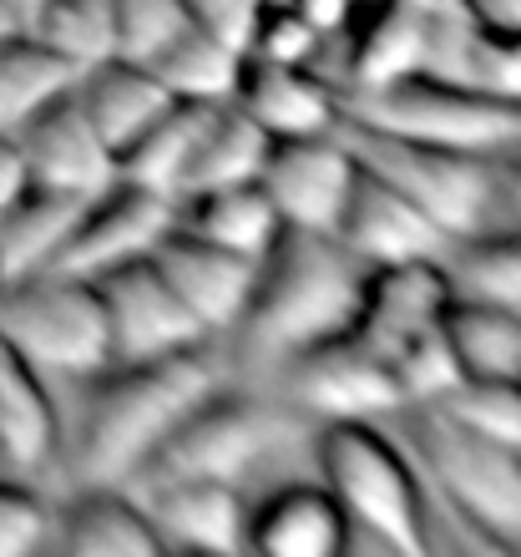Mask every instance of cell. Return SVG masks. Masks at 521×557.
<instances>
[{"mask_svg": "<svg viewBox=\"0 0 521 557\" xmlns=\"http://www.w3.org/2000/svg\"><path fill=\"white\" fill-rule=\"evenodd\" d=\"M319 46H324V36L309 26L305 15L294 11L289 0H269V5H263V15H259V30H253V41H248V61H274V66H314Z\"/></svg>", "mask_w": 521, "mask_h": 557, "instance_id": "37", "label": "cell"}, {"mask_svg": "<svg viewBox=\"0 0 521 557\" xmlns=\"http://www.w3.org/2000/svg\"><path fill=\"white\" fill-rule=\"evenodd\" d=\"M349 547V517L324 482H289L248 507V553L334 557Z\"/></svg>", "mask_w": 521, "mask_h": 557, "instance_id": "18", "label": "cell"}, {"mask_svg": "<svg viewBox=\"0 0 521 557\" xmlns=\"http://www.w3.org/2000/svg\"><path fill=\"white\" fill-rule=\"evenodd\" d=\"M450 299H456V284H450L446 259L375 264L364 274L360 314L349 324V335L360 339L364 350L395 360L415 335H425L431 324H441Z\"/></svg>", "mask_w": 521, "mask_h": 557, "instance_id": "13", "label": "cell"}, {"mask_svg": "<svg viewBox=\"0 0 521 557\" xmlns=\"http://www.w3.org/2000/svg\"><path fill=\"white\" fill-rule=\"evenodd\" d=\"M11 30H26V26H21V21H15L5 5H0V36H11Z\"/></svg>", "mask_w": 521, "mask_h": 557, "instance_id": "46", "label": "cell"}, {"mask_svg": "<svg viewBox=\"0 0 521 557\" xmlns=\"http://www.w3.org/2000/svg\"><path fill=\"white\" fill-rule=\"evenodd\" d=\"M244 61H248L244 51H233V46H223L218 36L188 26L158 61H152V72H158V82L173 91L177 102H213V107H223V102L238 97Z\"/></svg>", "mask_w": 521, "mask_h": 557, "instance_id": "31", "label": "cell"}, {"mask_svg": "<svg viewBox=\"0 0 521 557\" xmlns=\"http://www.w3.org/2000/svg\"><path fill=\"white\" fill-rule=\"evenodd\" d=\"M218 391V366L198 350H177L162 360L107 366L87 400L76 471L87 486H116L142 476V467L162 451V441L188 421Z\"/></svg>", "mask_w": 521, "mask_h": 557, "instance_id": "1", "label": "cell"}, {"mask_svg": "<svg viewBox=\"0 0 521 557\" xmlns=\"http://www.w3.org/2000/svg\"><path fill=\"white\" fill-rule=\"evenodd\" d=\"M400 5H410L415 15H461V11H471L466 0H400Z\"/></svg>", "mask_w": 521, "mask_h": 557, "instance_id": "44", "label": "cell"}, {"mask_svg": "<svg viewBox=\"0 0 521 557\" xmlns=\"http://www.w3.org/2000/svg\"><path fill=\"white\" fill-rule=\"evenodd\" d=\"M441 411L450 421L471 425L476 436H492L501 446H517L521 451V385H476L466 381L456 396L441 400Z\"/></svg>", "mask_w": 521, "mask_h": 557, "instance_id": "36", "label": "cell"}, {"mask_svg": "<svg viewBox=\"0 0 521 557\" xmlns=\"http://www.w3.org/2000/svg\"><path fill=\"white\" fill-rule=\"evenodd\" d=\"M314 456L319 476L345 507L349 528H364L370 537L406 557L431 553L425 492H420L406 451L380 431V421H324Z\"/></svg>", "mask_w": 521, "mask_h": 557, "instance_id": "4", "label": "cell"}, {"mask_svg": "<svg viewBox=\"0 0 521 557\" xmlns=\"http://www.w3.org/2000/svg\"><path fill=\"white\" fill-rule=\"evenodd\" d=\"M289 391L299 411L319 416V421H385V416L406 411L390 360L364 350L355 335L324 339L314 350L294 355Z\"/></svg>", "mask_w": 521, "mask_h": 557, "instance_id": "11", "label": "cell"}, {"mask_svg": "<svg viewBox=\"0 0 521 557\" xmlns=\"http://www.w3.org/2000/svg\"><path fill=\"white\" fill-rule=\"evenodd\" d=\"M0 289H5V269H0Z\"/></svg>", "mask_w": 521, "mask_h": 557, "instance_id": "47", "label": "cell"}, {"mask_svg": "<svg viewBox=\"0 0 521 557\" xmlns=\"http://www.w3.org/2000/svg\"><path fill=\"white\" fill-rule=\"evenodd\" d=\"M116 5V57L127 61H152L193 26L183 0H112Z\"/></svg>", "mask_w": 521, "mask_h": 557, "instance_id": "35", "label": "cell"}, {"mask_svg": "<svg viewBox=\"0 0 521 557\" xmlns=\"http://www.w3.org/2000/svg\"><path fill=\"white\" fill-rule=\"evenodd\" d=\"M360 177V158L345 147L339 133L319 137H284L263 158V193L274 198L284 228H309V234H334L345 219L349 188Z\"/></svg>", "mask_w": 521, "mask_h": 557, "instance_id": "12", "label": "cell"}, {"mask_svg": "<svg viewBox=\"0 0 521 557\" xmlns=\"http://www.w3.org/2000/svg\"><path fill=\"white\" fill-rule=\"evenodd\" d=\"M51 537V507L30 486L0 482V557H26Z\"/></svg>", "mask_w": 521, "mask_h": 557, "instance_id": "38", "label": "cell"}, {"mask_svg": "<svg viewBox=\"0 0 521 557\" xmlns=\"http://www.w3.org/2000/svg\"><path fill=\"white\" fill-rule=\"evenodd\" d=\"M289 5L305 15L324 41H330V36H345V30L355 26V21H360L375 0H289Z\"/></svg>", "mask_w": 521, "mask_h": 557, "instance_id": "40", "label": "cell"}, {"mask_svg": "<svg viewBox=\"0 0 521 557\" xmlns=\"http://www.w3.org/2000/svg\"><path fill=\"white\" fill-rule=\"evenodd\" d=\"M446 330L456 366L476 385H521V309L456 294L446 305Z\"/></svg>", "mask_w": 521, "mask_h": 557, "instance_id": "23", "label": "cell"}, {"mask_svg": "<svg viewBox=\"0 0 521 557\" xmlns=\"http://www.w3.org/2000/svg\"><path fill=\"white\" fill-rule=\"evenodd\" d=\"M269 147H274V137L263 133L244 107L223 102L213 112V122H208L203 143H198V158H193V173H188L183 198L208 193V188H233V183H259Z\"/></svg>", "mask_w": 521, "mask_h": 557, "instance_id": "30", "label": "cell"}, {"mask_svg": "<svg viewBox=\"0 0 521 557\" xmlns=\"http://www.w3.org/2000/svg\"><path fill=\"white\" fill-rule=\"evenodd\" d=\"M420 451L441 497L496 553H521V451L471 425L450 421L441 406H420Z\"/></svg>", "mask_w": 521, "mask_h": 557, "instance_id": "8", "label": "cell"}, {"mask_svg": "<svg viewBox=\"0 0 521 557\" xmlns=\"http://www.w3.org/2000/svg\"><path fill=\"white\" fill-rule=\"evenodd\" d=\"M183 5H188V21L198 30H208V36H218L223 46L248 57V41H253L269 0H183Z\"/></svg>", "mask_w": 521, "mask_h": 557, "instance_id": "39", "label": "cell"}, {"mask_svg": "<svg viewBox=\"0 0 521 557\" xmlns=\"http://www.w3.org/2000/svg\"><path fill=\"white\" fill-rule=\"evenodd\" d=\"M339 122L395 143L441 147L466 158H511L521 152V107L496 102L481 91L450 87L435 76H406L390 87H364L339 97Z\"/></svg>", "mask_w": 521, "mask_h": 557, "instance_id": "3", "label": "cell"}, {"mask_svg": "<svg viewBox=\"0 0 521 557\" xmlns=\"http://www.w3.org/2000/svg\"><path fill=\"white\" fill-rule=\"evenodd\" d=\"M152 522H158L168 553H248V502L233 482H158L152 486Z\"/></svg>", "mask_w": 521, "mask_h": 557, "instance_id": "19", "label": "cell"}, {"mask_svg": "<svg viewBox=\"0 0 521 557\" xmlns=\"http://www.w3.org/2000/svg\"><path fill=\"white\" fill-rule=\"evenodd\" d=\"M107 305V330H112V366H132V360H162L177 350H198L208 330L193 320V309L173 294V284L162 278V269L147 259L112 269V274L91 278Z\"/></svg>", "mask_w": 521, "mask_h": 557, "instance_id": "10", "label": "cell"}, {"mask_svg": "<svg viewBox=\"0 0 521 557\" xmlns=\"http://www.w3.org/2000/svg\"><path fill=\"white\" fill-rule=\"evenodd\" d=\"M309 421L299 406L284 400H253V396H213L162 441V451L142 467V476L158 482H233L244 486L263 461L289 456L294 446H305Z\"/></svg>", "mask_w": 521, "mask_h": 557, "instance_id": "5", "label": "cell"}, {"mask_svg": "<svg viewBox=\"0 0 521 557\" xmlns=\"http://www.w3.org/2000/svg\"><path fill=\"white\" fill-rule=\"evenodd\" d=\"M87 203L91 198H72V193H51L30 183L26 198L0 219V269H5V284L46 274L57 264V253L66 249V238H72Z\"/></svg>", "mask_w": 521, "mask_h": 557, "instance_id": "29", "label": "cell"}, {"mask_svg": "<svg viewBox=\"0 0 521 557\" xmlns=\"http://www.w3.org/2000/svg\"><path fill=\"white\" fill-rule=\"evenodd\" d=\"M152 264L162 269V278L173 284V294L193 309V320L203 324L208 335L213 330H238L248 299H253L259 259H244V253L218 249V244L188 234V228H173L152 249Z\"/></svg>", "mask_w": 521, "mask_h": 557, "instance_id": "17", "label": "cell"}, {"mask_svg": "<svg viewBox=\"0 0 521 557\" xmlns=\"http://www.w3.org/2000/svg\"><path fill=\"white\" fill-rule=\"evenodd\" d=\"M61 451V421L41 370L0 339V461L11 471H41Z\"/></svg>", "mask_w": 521, "mask_h": 557, "instance_id": "22", "label": "cell"}, {"mask_svg": "<svg viewBox=\"0 0 521 557\" xmlns=\"http://www.w3.org/2000/svg\"><path fill=\"white\" fill-rule=\"evenodd\" d=\"M233 107H244L274 143H284V137H319L339 127V91L314 66L244 61V82H238Z\"/></svg>", "mask_w": 521, "mask_h": 557, "instance_id": "20", "label": "cell"}, {"mask_svg": "<svg viewBox=\"0 0 521 557\" xmlns=\"http://www.w3.org/2000/svg\"><path fill=\"white\" fill-rule=\"evenodd\" d=\"M177 228V198L116 177L107 193H97L82 219H76L66 249L57 253V264L46 274H76V278H102L112 269L147 259L162 238Z\"/></svg>", "mask_w": 521, "mask_h": 557, "instance_id": "9", "label": "cell"}, {"mask_svg": "<svg viewBox=\"0 0 521 557\" xmlns=\"http://www.w3.org/2000/svg\"><path fill=\"white\" fill-rule=\"evenodd\" d=\"M0 5H5V11H11L15 21L26 26V30H30V21H36V15L46 11V0H0Z\"/></svg>", "mask_w": 521, "mask_h": 557, "instance_id": "45", "label": "cell"}, {"mask_svg": "<svg viewBox=\"0 0 521 557\" xmlns=\"http://www.w3.org/2000/svg\"><path fill=\"white\" fill-rule=\"evenodd\" d=\"M82 66L46 46L36 30L0 36V133H21L30 117H41L51 102L76 91Z\"/></svg>", "mask_w": 521, "mask_h": 557, "instance_id": "26", "label": "cell"}, {"mask_svg": "<svg viewBox=\"0 0 521 557\" xmlns=\"http://www.w3.org/2000/svg\"><path fill=\"white\" fill-rule=\"evenodd\" d=\"M15 137H21V152H26V168L36 188L72 193V198H97V193H107L122 177L116 173V152L91 127V117L76 102V91L51 102L41 117H30Z\"/></svg>", "mask_w": 521, "mask_h": 557, "instance_id": "16", "label": "cell"}, {"mask_svg": "<svg viewBox=\"0 0 521 557\" xmlns=\"http://www.w3.org/2000/svg\"><path fill=\"white\" fill-rule=\"evenodd\" d=\"M30 30L61 57H72L82 72L116 57V5L112 0H46V11L30 21Z\"/></svg>", "mask_w": 521, "mask_h": 557, "instance_id": "33", "label": "cell"}, {"mask_svg": "<svg viewBox=\"0 0 521 557\" xmlns=\"http://www.w3.org/2000/svg\"><path fill=\"white\" fill-rule=\"evenodd\" d=\"M0 339L51 375H102L112 366L107 305L91 278L30 274L0 289Z\"/></svg>", "mask_w": 521, "mask_h": 557, "instance_id": "6", "label": "cell"}, {"mask_svg": "<svg viewBox=\"0 0 521 557\" xmlns=\"http://www.w3.org/2000/svg\"><path fill=\"white\" fill-rule=\"evenodd\" d=\"M213 112H218L213 102H173L142 137H137V143L127 147V152H122V158H116L122 183L168 193V198H177V203H183L193 158H198V143H203Z\"/></svg>", "mask_w": 521, "mask_h": 557, "instance_id": "27", "label": "cell"}, {"mask_svg": "<svg viewBox=\"0 0 521 557\" xmlns=\"http://www.w3.org/2000/svg\"><path fill=\"white\" fill-rule=\"evenodd\" d=\"M76 102H82V112L91 117V127L102 133V143L122 158L177 97L162 87L152 66L127 61V57H107V61H97V66L82 72Z\"/></svg>", "mask_w": 521, "mask_h": 557, "instance_id": "21", "label": "cell"}, {"mask_svg": "<svg viewBox=\"0 0 521 557\" xmlns=\"http://www.w3.org/2000/svg\"><path fill=\"white\" fill-rule=\"evenodd\" d=\"M446 320V314H441ZM395 370V385H400V396H406V406H441L446 396H456L466 385L461 366H456V350H450V339L441 324H431L425 335H415L406 345V350L390 360Z\"/></svg>", "mask_w": 521, "mask_h": 557, "instance_id": "34", "label": "cell"}, {"mask_svg": "<svg viewBox=\"0 0 521 557\" xmlns=\"http://www.w3.org/2000/svg\"><path fill=\"white\" fill-rule=\"evenodd\" d=\"M61 547L76 557H168L152 512L122 486H87L61 512Z\"/></svg>", "mask_w": 521, "mask_h": 557, "instance_id": "24", "label": "cell"}, {"mask_svg": "<svg viewBox=\"0 0 521 557\" xmlns=\"http://www.w3.org/2000/svg\"><path fill=\"white\" fill-rule=\"evenodd\" d=\"M415 76H435L450 87L521 107V36L481 21L476 11L425 15V51H420Z\"/></svg>", "mask_w": 521, "mask_h": 557, "instance_id": "15", "label": "cell"}, {"mask_svg": "<svg viewBox=\"0 0 521 557\" xmlns=\"http://www.w3.org/2000/svg\"><path fill=\"white\" fill-rule=\"evenodd\" d=\"M177 228H188L228 253H244V259H263L274 249V238L284 234V219H278L274 198L263 193V183H233V188H208L183 198Z\"/></svg>", "mask_w": 521, "mask_h": 557, "instance_id": "25", "label": "cell"}, {"mask_svg": "<svg viewBox=\"0 0 521 557\" xmlns=\"http://www.w3.org/2000/svg\"><path fill=\"white\" fill-rule=\"evenodd\" d=\"M345 36H349V91L390 87V82H406V76L420 72L425 15H415L400 0H375Z\"/></svg>", "mask_w": 521, "mask_h": 557, "instance_id": "28", "label": "cell"}, {"mask_svg": "<svg viewBox=\"0 0 521 557\" xmlns=\"http://www.w3.org/2000/svg\"><path fill=\"white\" fill-rule=\"evenodd\" d=\"M364 274L370 264H360L334 234L284 228L259 259L253 299L238 320L248 350L263 360H294L324 339L349 335Z\"/></svg>", "mask_w": 521, "mask_h": 557, "instance_id": "2", "label": "cell"}, {"mask_svg": "<svg viewBox=\"0 0 521 557\" xmlns=\"http://www.w3.org/2000/svg\"><path fill=\"white\" fill-rule=\"evenodd\" d=\"M496 177H501V203L521 223V158H501L496 162Z\"/></svg>", "mask_w": 521, "mask_h": 557, "instance_id": "43", "label": "cell"}, {"mask_svg": "<svg viewBox=\"0 0 521 557\" xmlns=\"http://www.w3.org/2000/svg\"><path fill=\"white\" fill-rule=\"evenodd\" d=\"M450 259V284L456 294H476V299H496V305L521 309V223L507 234H476L461 238Z\"/></svg>", "mask_w": 521, "mask_h": 557, "instance_id": "32", "label": "cell"}, {"mask_svg": "<svg viewBox=\"0 0 521 557\" xmlns=\"http://www.w3.org/2000/svg\"><path fill=\"white\" fill-rule=\"evenodd\" d=\"M334 133L345 137V147L370 173H380L385 183H395V188L406 193L450 244L492 228L496 208H501V177H496L492 158H466V152H441V147L395 143V137L364 133V127H349V122H339Z\"/></svg>", "mask_w": 521, "mask_h": 557, "instance_id": "7", "label": "cell"}, {"mask_svg": "<svg viewBox=\"0 0 521 557\" xmlns=\"http://www.w3.org/2000/svg\"><path fill=\"white\" fill-rule=\"evenodd\" d=\"M334 238L345 244L360 264H415V259H446L456 244H450L441 228H435L406 193L385 183L380 173H370L360 162V177L349 188L345 219L334 228Z\"/></svg>", "mask_w": 521, "mask_h": 557, "instance_id": "14", "label": "cell"}, {"mask_svg": "<svg viewBox=\"0 0 521 557\" xmlns=\"http://www.w3.org/2000/svg\"><path fill=\"white\" fill-rule=\"evenodd\" d=\"M466 5H471L481 21H492V26L521 36V0H466Z\"/></svg>", "mask_w": 521, "mask_h": 557, "instance_id": "42", "label": "cell"}, {"mask_svg": "<svg viewBox=\"0 0 521 557\" xmlns=\"http://www.w3.org/2000/svg\"><path fill=\"white\" fill-rule=\"evenodd\" d=\"M26 193H30V168H26V152H21V137L0 133V219H5Z\"/></svg>", "mask_w": 521, "mask_h": 557, "instance_id": "41", "label": "cell"}]
</instances>
